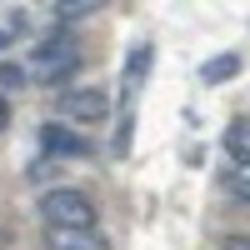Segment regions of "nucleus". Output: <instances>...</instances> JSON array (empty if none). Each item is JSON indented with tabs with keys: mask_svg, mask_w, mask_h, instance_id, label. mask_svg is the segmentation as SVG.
I'll return each mask as SVG.
<instances>
[{
	"mask_svg": "<svg viewBox=\"0 0 250 250\" xmlns=\"http://www.w3.org/2000/svg\"><path fill=\"white\" fill-rule=\"evenodd\" d=\"M80 65V40L70 25H55L50 35L35 40L30 50V80H40V85H60V80H70Z\"/></svg>",
	"mask_w": 250,
	"mask_h": 250,
	"instance_id": "1",
	"label": "nucleus"
},
{
	"mask_svg": "<svg viewBox=\"0 0 250 250\" xmlns=\"http://www.w3.org/2000/svg\"><path fill=\"white\" fill-rule=\"evenodd\" d=\"M40 215H45L50 230H90L95 225V205L80 190H70V185H55V190L40 195Z\"/></svg>",
	"mask_w": 250,
	"mask_h": 250,
	"instance_id": "2",
	"label": "nucleus"
},
{
	"mask_svg": "<svg viewBox=\"0 0 250 250\" xmlns=\"http://www.w3.org/2000/svg\"><path fill=\"white\" fill-rule=\"evenodd\" d=\"M60 110H65L70 120H85V125H95V120H105V110H110V95L100 90V85H85V90H70L65 100H60Z\"/></svg>",
	"mask_w": 250,
	"mask_h": 250,
	"instance_id": "3",
	"label": "nucleus"
},
{
	"mask_svg": "<svg viewBox=\"0 0 250 250\" xmlns=\"http://www.w3.org/2000/svg\"><path fill=\"white\" fill-rule=\"evenodd\" d=\"M40 145H45L55 160H75V155H85V150H90V145L80 140L70 125H60V120H45V125H40Z\"/></svg>",
	"mask_w": 250,
	"mask_h": 250,
	"instance_id": "4",
	"label": "nucleus"
},
{
	"mask_svg": "<svg viewBox=\"0 0 250 250\" xmlns=\"http://www.w3.org/2000/svg\"><path fill=\"white\" fill-rule=\"evenodd\" d=\"M45 250H110L95 230H50L45 235Z\"/></svg>",
	"mask_w": 250,
	"mask_h": 250,
	"instance_id": "5",
	"label": "nucleus"
},
{
	"mask_svg": "<svg viewBox=\"0 0 250 250\" xmlns=\"http://www.w3.org/2000/svg\"><path fill=\"white\" fill-rule=\"evenodd\" d=\"M235 70H240V55L225 50V55H215V60H205V65H200V80H205V85H220V80H230Z\"/></svg>",
	"mask_w": 250,
	"mask_h": 250,
	"instance_id": "6",
	"label": "nucleus"
},
{
	"mask_svg": "<svg viewBox=\"0 0 250 250\" xmlns=\"http://www.w3.org/2000/svg\"><path fill=\"white\" fill-rule=\"evenodd\" d=\"M225 145H230V160H235L240 170L250 175V140H245V125H230V135H225Z\"/></svg>",
	"mask_w": 250,
	"mask_h": 250,
	"instance_id": "7",
	"label": "nucleus"
},
{
	"mask_svg": "<svg viewBox=\"0 0 250 250\" xmlns=\"http://www.w3.org/2000/svg\"><path fill=\"white\" fill-rule=\"evenodd\" d=\"M145 65H150V45H135V50H130V65H125V80L140 85V80H145Z\"/></svg>",
	"mask_w": 250,
	"mask_h": 250,
	"instance_id": "8",
	"label": "nucleus"
},
{
	"mask_svg": "<svg viewBox=\"0 0 250 250\" xmlns=\"http://www.w3.org/2000/svg\"><path fill=\"white\" fill-rule=\"evenodd\" d=\"M85 15H95V5H55L60 25H75V20H85Z\"/></svg>",
	"mask_w": 250,
	"mask_h": 250,
	"instance_id": "9",
	"label": "nucleus"
},
{
	"mask_svg": "<svg viewBox=\"0 0 250 250\" xmlns=\"http://www.w3.org/2000/svg\"><path fill=\"white\" fill-rule=\"evenodd\" d=\"M0 80H5V85H25V65H0Z\"/></svg>",
	"mask_w": 250,
	"mask_h": 250,
	"instance_id": "10",
	"label": "nucleus"
},
{
	"mask_svg": "<svg viewBox=\"0 0 250 250\" xmlns=\"http://www.w3.org/2000/svg\"><path fill=\"white\" fill-rule=\"evenodd\" d=\"M235 195H240V200H250V180H240V185H235Z\"/></svg>",
	"mask_w": 250,
	"mask_h": 250,
	"instance_id": "11",
	"label": "nucleus"
},
{
	"mask_svg": "<svg viewBox=\"0 0 250 250\" xmlns=\"http://www.w3.org/2000/svg\"><path fill=\"white\" fill-rule=\"evenodd\" d=\"M10 120V105H5V100H0V125H5Z\"/></svg>",
	"mask_w": 250,
	"mask_h": 250,
	"instance_id": "12",
	"label": "nucleus"
},
{
	"mask_svg": "<svg viewBox=\"0 0 250 250\" xmlns=\"http://www.w3.org/2000/svg\"><path fill=\"white\" fill-rule=\"evenodd\" d=\"M5 40H10V30H0V50H5Z\"/></svg>",
	"mask_w": 250,
	"mask_h": 250,
	"instance_id": "13",
	"label": "nucleus"
},
{
	"mask_svg": "<svg viewBox=\"0 0 250 250\" xmlns=\"http://www.w3.org/2000/svg\"><path fill=\"white\" fill-rule=\"evenodd\" d=\"M245 140H250V125H245Z\"/></svg>",
	"mask_w": 250,
	"mask_h": 250,
	"instance_id": "14",
	"label": "nucleus"
}]
</instances>
